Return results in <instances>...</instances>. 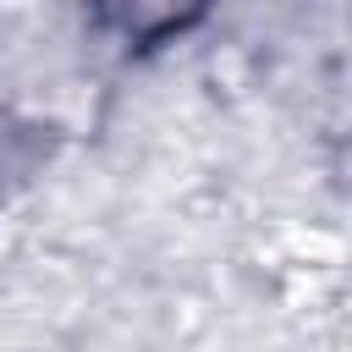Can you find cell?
I'll return each instance as SVG.
<instances>
[{
    "instance_id": "cell-1",
    "label": "cell",
    "mask_w": 352,
    "mask_h": 352,
    "mask_svg": "<svg viewBox=\"0 0 352 352\" xmlns=\"http://www.w3.org/2000/svg\"><path fill=\"white\" fill-rule=\"evenodd\" d=\"M110 6H116V22H121L126 38L160 44V38H170L182 28H192L209 0H110Z\"/></svg>"
}]
</instances>
